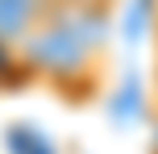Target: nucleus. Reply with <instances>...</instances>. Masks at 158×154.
Listing matches in <instances>:
<instances>
[{
    "instance_id": "nucleus-1",
    "label": "nucleus",
    "mask_w": 158,
    "mask_h": 154,
    "mask_svg": "<svg viewBox=\"0 0 158 154\" xmlns=\"http://www.w3.org/2000/svg\"><path fill=\"white\" fill-rule=\"evenodd\" d=\"M17 50L25 54L29 71L42 75L46 83H54L58 92L92 88L104 63V13L54 0L46 21Z\"/></svg>"
},
{
    "instance_id": "nucleus-2",
    "label": "nucleus",
    "mask_w": 158,
    "mask_h": 154,
    "mask_svg": "<svg viewBox=\"0 0 158 154\" xmlns=\"http://www.w3.org/2000/svg\"><path fill=\"white\" fill-rule=\"evenodd\" d=\"M54 8V0H0V42L21 46Z\"/></svg>"
},
{
    "instance_id": "nucleus-3",
    "label": "nucleus",
    "mask_w": 158,
    "mask_h": 154,
    "mask_svg": "<svg viewBox=\"0 0 158 154\" xmlns=\"http://www.w3.org/2000/svg\"><path fill=\"white\" fill-rule=\"evenodd\" d=\"M154 4H158V0H154Z\"/></svg>"
}]
</instances>
